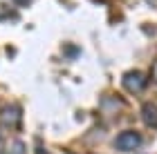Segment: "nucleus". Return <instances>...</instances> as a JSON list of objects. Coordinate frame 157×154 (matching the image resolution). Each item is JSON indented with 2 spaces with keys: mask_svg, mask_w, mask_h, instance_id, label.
Masks as SVG:
<instances>
[{
  "mask_svg": "<svg viewBox=\"0 0 157 154\" xmlns=\"http://www.w3.org/2000/svg\"><path fill=\"white\" fill-rule=\"evenodd\" d=\"M155 81H157V65H155Z\"/></svg>",
  "mask_w": 157,
  "mask_h": 154,
  "instance_id": "1a4fd4ad",
  "label": "nucleus"
},
{
  "mask_svg": "<svg viewBox=\"0 0 157 154\" xmlns=\"http://www.w3.org/2000/svg\"><path fill=\"white\" fill-rule=\"evenodd\" d=\"M141 118H144V123H146V125H151V127H157V105L146 103L144 107H141Z\"/></svg>",
  "mask_w": 157,
  "mask_h": 154,
  "instance_id": "20e7f679",
  "label": "nucleus"
},
{
  "mask_svg": "<svg viewBox=\"0 0 157 154\" xmlns=\"http://www.w3.org/2000/svg\"><path fill=\"white\" fill-rule=\"evenodd\" d=\"M121 85H124L128 92L139 94L141 89L146 87V76L141 72H128V74H124V78H121Z\"/></svg>",
  "mask_w": 157,
  "mask_h": 154,
  "instance_id": "f03ea898",
  "label": "nucleus"
},
{
  "mask_svg": "<svg viewBox=\"0 0 157 154\" xmlns=\"http://www.w3.org/2000/svg\"><path fill=\"white\" fill-rule=\"evenodd\" d=\"M5 150V138H2V134H0V152Z\"/></svg>",
  "mask_w": 157,
  "mask_h": 154,
  "instance_id": "423d86ee",
  "label": "nucleus"
},
{
  "mask_svg": "<svg viewBox=\"0 0 157 154\" xmlns=\"http://www.w3.org/2000/svg\"><path fill=\"white\" fill-rule=\"evenodd\" d=\"M9 154H25V143H23V141H13Z\"/></svg>",
  "mask_w": 157,
  "mask_h": 154,
  "instance_id": "39448f33",
  "label": "nucleus"
},
{
  "mask_svg": "<svg viewBox=\"0 0 157 154\" xmlns=\"http://www.w3.org/2000/svg\"><path fill=\"white\" fill-rule=\"evenodd\" d=\"M18 118H20V109L18 107H5L2 112H0V121H2L5 125H9V127H16Z\"/></svg>",
  "mask_w": 157,
  "mask_h": 154,
  "instance_id": "7ed1b4c3",
  "label": "nucleus"
},
{
  "mask_svg": "<svg viewBox=\"0 0 157 154\" xmlns=\"http://www.w3.org/2000/svg\"><path fill=\"white\" fill-rule=\"evenodd\" d=\"M139 145H141V136L137 132H121L115 138V148L119 152H135Z\"/></svg>",
  "mask_w": 157,
  "mask_h": 154,
  "instance_id": "f257e3e1",
  "label": "nucleus"
},
{
  "mask_svg": "<svg viewBox=\"0 0 157 154\" xmlns=\"http://www.w3.org/2000/svg\"><path fill=\"white\" fill-rule=\"evenodd\" d=\"M38 154H47V152H45V150H43V148H38Z\"/></svg>",
  "mask_w": 157,
  "mask_h": 154,
  "instance_id": "6e6552de",
  "label": "nucleus"
},
{
  "mask_svg": "<svg viewBox=\"0 0 157 154\" xmlns=\"http://www.w3.org/2000/svg\"><path fill=\"white\" fill-rule=\"evenodd\" d=\"M16 2H20V5H29L32 0H16Z\"/></svg>",
  "mask_w": 157,
  "mask_h": 154,
  "instance_id": "0eeeda50",
  "label": "nucleus"
}]
</instances>
